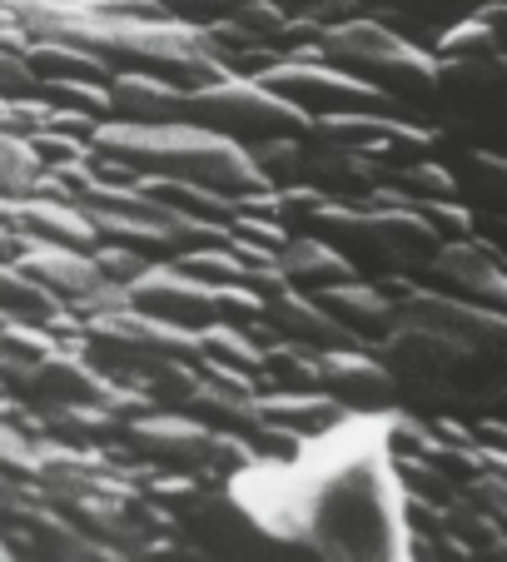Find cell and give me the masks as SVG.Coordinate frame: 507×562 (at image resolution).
<instances>
[{"label":"cell","instance_id":"6da1fadb","mask_svg":"<svg viewBox=\"0 0 507 562\" xmlns=\"http://www.w3.org/2000/svg\"><path fill=\"white\" fill-rule=\"evenodd\" d=\"M294 518L308 548L338 558H408L403 477L388 448V414H349L314 438Z\"/></svg>","mask_w":507,"mask_h":562},{"label":"cell","instance_id":"7a4b0ae2","mask_svg":"<svg viewBox=\"0 0 507 562\" xmlns=\"http://www.w3.org/2000/svg\"><path fill=\"white\" fill-rule=\"evenodd\" d=\"M90 145L115 155L135 175H149V180H190L224 194L264 190L249 149L219 130L200 125V120H165V125L115 120V125H95Z\"/></svg>","mask_w":507,"mask_h":562},{"label":"cell","instance_id":"3957f363","mask_svg":"<svg viewBox=\"0 0 507 562\" xmlns=\"http://www.w3.org/2000/svg\"><path fill=\"white\" fill-rule=\"evenodd\" d=\"M318 55L338 70L359 75L369 86H379L383 95H393L398 105H422L433 100L438 90V55L418 50L413 41L393 35L388 25L369 21V15H353V21H338L318 31Z\"/></svg>","mask_w":507,"mask_h":562},{"label":"cell","instance_id":"277c9868","mask_svg":"<svg viewBox=\"0 0 507 562\" xmlns=\"http://www.w3.org/2000/svg\"><path fill=\"white\" fill-rule=\"evenodd\" d=\"M448 130L473 139V149L507 155V55L487 60H438V90Z\"/></svg>","mask_w":507,"mask_h":562},{"label":"cell","instance_id":"5b68a950","mask_svg":"<svg viewBox=\"0 0 507 562\" xmlns=\"http://www.w3.org/2000/svg\"><path fill=\"white\" fill-rule=\"evenodd\" d=\"M200 115V125L219 130L234 139V130L249 139H274V135H304L308 115L294 110L289 100H279L274 90H264L259 80H244V75L224 70L219 80L190 90V120Z\"/></svg>","mask_w":507,"mask_h":562},{"label":"cell","instance_id":"8992f818","mask_svg":"<svg viewBox=\"0 0 507 562\" xmlns=\"http://www.w3.org/2000/svg\"><path fill=\"white\" fill-rule=\"evenodd\" d=\"M259 86L274 90L279 100H289L304 115H338V110H383V115H403L408 105H398L393 95H383L379 86L359 80V75L338 70V65L318 60H284L274 70L259 75Z\"/></svg>","mask_w":507,"mask_h":562},{"label":"cell","instance_id":"52a82bcc","mask_svg":"<svg viewBox=\"0 0 507 562\" xmlns=\"http://www.w3.org/2000/svg\"><path fill=\"white\" fill-rule=\"evenodd\" d=\"M125 299L135 314L159 318V324H174V329H204V324L219 318L214 284L194 279L184 265H145L125 284Z\"/></svg>","mask_w":507,"mask_h":562},{"label":"cell","instance_id":"ba28073f","mask_svg":"<svg viewBox=\"0 0 507 562\" xmlns=\"http://www.w3.org/2000/svg\"><path fill=\"white\" fill-rule=\"evenodd\" d=\"M422 274L433 279L443 294L467 299V304H483L507 314V255H497L483 239H443V245L428 255Z\"/></svg>","mask_w":507,"mask_h":562},{"label":"cell","instance_id":"9c48e42d","mask_svg":"<svg viewBox=\"0 0 507 562\" xmlns=\"http://www.w3.org/2000/svg\"><path fill=\"white\" fill-rule=\"evenodd\" d=\"M318 389L334 393L349 414H388L398 398V379L383 359L363 353L359 344L318 349Z\"/></svg>","mask_w":507,"mask_h":562},{"label":"cell","instance_id":"30bf717a","mask_svg":"<svg viewBox=\"0 0 507 562\" xmlns=\"http://www.w3.org/2000/svg\"><path fill=\"white\" fill-rule=\"evenodd\" d=\"M110 110H120L135 125H165V120H190V90L169 86L155 70H125L105 80Z\"/></svg>","mask_w":507,"mask_h":562},{"label":"cell","instance_id":"8fae6325","mask_svg":"<svg viewBox=\"0 0 507 562\" xmlns=\"http://www.w3.org/2000/svg\"><path fill=\"white\" fill-rule=\"evenodd\" d=\"M274 265H279V274H284L294 289H304V294H318V289L359 279L353 259L343 255V249H334L328 239H318V234H289L284 245H279Z\"/></svg>","mask_w":507,"mask_h":562},{"label":"cell","instance_id":"7c38bea8","mask_svg":"<svg viewBox=\"0 0 507 562\" xmlns=\"http://www.w3.org/2000/svg\"><path fill=\"white\" fill-rule=\"evenodd\" d=\"M264 314L289 344H304V349H338V344H359L314 294L304 289H284V294L264 299Z\"/></svg>","mask_w":507,"mask_h":562},{"label":"cell","instance_id":"4fadbf2b","mask_svg":"<svg viewBox=\"0 0 507 562\" xmlns=\"http://www.w3.org/2000/svg\"><path fill=\"white\" fill-rule=\"evenodd\" d=\"M145 453H155L159 463H180V468H210L214 458V428L194 424V418H174V414H155V418H135L129 424Z\"/></svg>","mask_w":507,"mask_h":562},{"label":"cell","instance_id":"5bb4252c","mask_svg":"<svg viewBox=\"0 0 507 562\" xmlns=\"http://www.w3.org/2000/svg\"><path fill=\"white\" fill-rule=\"evenodd\" d=\"M259 418L289 438H318L334 424H343L349 408L324 389H289V393H274V398H259Z\"/></svg>","mask_w":507,"mask_h":562},{"label":"cell","instance_id":"9a60e30c","mask_svg":"<svg viewBox=\"0 0 507 562\" xmlns=\"http://www.w3.org/2000/svg\"><path fill=\"white\" fill-rule=\"evenodd\" d=\"M15 220L25 224V229L35 234V239H45V245H65V249H90L100 245V229H95V220L80 210L75 200H41V194H31V200H21V214Z\"/></svg>","mask_w":507,"mask_h":562},{"label":"cell","instance_id":"2e32d148","mask_svg":"<svg viewBox=\"0 0 507 562\" xmlns=\"http://www.w3.org/2000/svg\"><path fill=\"white\" fill-rule=\"evenodd\" d=\"M318 304L353 334V339H383L393 324V299L383 294L379 284H363V279H349V284L318 289Z\"/></svg>","mask_w":507,"mask_h":562},{"label":"cell","instance_id":"e0dca14e","mask_svg":"<svg viewBox=\"0 0 507 562\" xmlns=\"http://www.w3.org/2000/svg\"><path fill=\"white\" fill-rule=\"evenodd\" d=\"M0 318L5 324H60V299L35 284L15 259H0Z\"/></svg>","mask_w":507,"mask_h":562},{"label":"cell","instance_id":"ac0fdd59","mask_svg":"<svg viewBox=\"0 0 507 562\" xmlns=\"http://www.w3.org/2000/svg\"><path fill=\"white\" fill-rule=\"evenodd\" d=\"M25 65L41 80H110V60L84 45L70 41H31L25 45Z\"/></svg>","mask_w":507,"mask_h":562},{"label":"cell","instance_id":"d6986e66","mask_svg":"<svg viewBox=\"0 0 507 562\" xmlns=\"http://www.w3.org/2000/svg\"><path fill=\"white\" fill-rule=\"evenodd\" d=\"M249 159H254V170H259V180H264V190H294V184H304L308 145H304L298 135L254 139Z\"/></svg>","mask_w":507,"mask_h":562},{"label":"cell","instance_id":"ffe728a7","mask_svg":"<svg viewBox=\"0 0 507 562\" xmlns=\"http://www.w3.org/2000/svg\"><path fill=\"white\" fill-rule=\"evenodd\" d=\"M45 190V165L31 139L0 135V200H31Z\"/></svg>","mask_w":507,"mask_h":562},{"label":"cell","instance_id":"44dd1931","mask_svg":"<svg viewBox=\"0 0 507 562\" xmlns=\"http://www.w3.org/2000/svg\"><path fill=\"white\" fill-rule=\"evenodd\" d=\"M383 184L403 190L408 200H458V194H463V190H458V175L443 170L433 155H428V159H408V165H393Z\"/></svg>","mask_w":507,"mask_h":562},{"label":"cell","instance_id":"7402d4cb","mask_svg":"<svg viewBox=\"0 0 507 562\" xmlns=\"http://www.w3.org/2000/svg\"><path fill=\"white\" fill-rule=\"evenodd\" d=\"M467 165H463V180L458 190H473L483 200V210L507 214V155H493V149H467Z\"/></svg>","mask_w":507,"mask_h":562},{"label":"cell","instance_id":"603a6c76","mask_svg":"<svg viewBox=\"0 0 507 562\" xmlns=\"http://www.w3.org/2000/svg\"><path fill=\"white\" fill-rule=\"evenodd\" d=\"M487 55H503V50H497V35L477 15H467V21L448 25L438 35V60H487Z\"/></svg>","mask_w":507,"mask_h":562},{"label":"cell","instance_id":"cb8c5ba5","mask_svg":"<svg viewBox=\"0 0 507 562\" xmlns=\"http://www.w3.org/2000/svg\"><path fill=\"white\" fill-rule=\"evenodd\" d=\"M41 90L50 95V105H60V110H80V115L110 110L105 80H41Z\"/></svg>","mask_w":507,"mask_h":562},{"label":"cell","instance_id":"d4e9b609","mask_svg":"<svg viewBox=\"0 0 507 562\" xmlns=\"http://www.w3.org/2000/svg\"><path fill=\"white\" fill-rule=\"evenodd\" d=\"M180 265L204 284H239L244 269H249L234 249H194V255H180Z\"/></svg>","mask_w":507,"mask_h":562},{"label":"cell","instance_id":"484cf974","mask_svg":"<svg viewBox=\"0 0 507 562\" xmlns=\"http://www.w3.org/2000/svg\"><path fill=\"white\" fill-rule=\"evenodd\" d=\"M41 90V75L25 65V55L0 50V100H31Z\"/></svg>","mask_w":507,"mask_h":562},{"label":"cell","instance_id":"4316f807","mask_svg":"<svg viewBox=\"0 0 507 562\" xmlns=\"http://www.w3.org/2000/svg\"><path fill=\"white\" fill-rule=\"evenodd\" d=\"M90 255H95L100 274H105V279H110V284H120V289H125V284H129V279H135V274H139V269H145V265H149V259H145V255H139V249H129V245H115V249L95 245V249H90Z\"/></svg>","mask_w":507,"mask_h":562},{"label":"cell","instance_id":"83f0119b","mask_svg":"<svg viewBox=\"0 0 507 562\" xmlns=\"http://www.w3.org/2000/svg\"><path fill=\"white\" fill-rule=\"evenodd\" d=\"M31 468H35V453L25 448V438L11 434V428H0V477L31 473Z\"/></svg>","mask_w":507,"mask_h":562},{"label":"cell","instance_id":"f1b7e54d","mask_svg":"<svg viewBox=\"0 0 507 562\" xmlns=\"http://www.w3.org/2000/svg\"><path fill=\"white\" fill-rule=\"evenodd\" d=\"M473 15L497 35V50L507 55V0H477V11H473Z\"/></svg>","mask_w":507,"mask_h":562},{"label":"cell","instance_id":"f546056e","mask_svg":"<svg viewBox=\"0 0 507 562\" xmlns=\"http://www.w3.org/2000/svg\"><path fill=\"white\" fill-rule=\"evenodd\" d=\"M383 5H443V0H383Z\"/></svg>","mask_w":507,"mask_h":562}]
</instances>
